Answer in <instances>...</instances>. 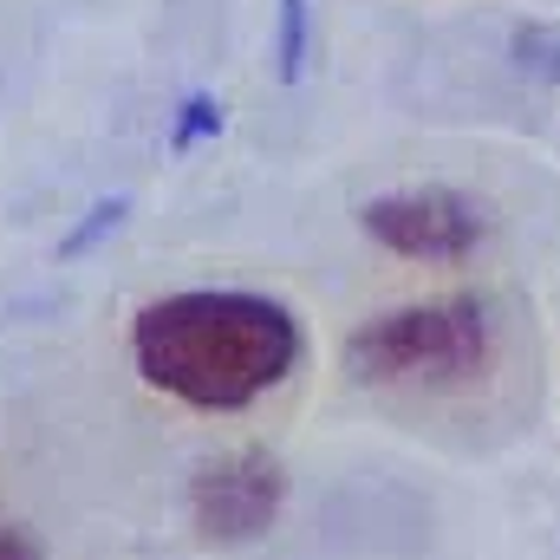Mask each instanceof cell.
<instances>
[{
  "mask_svg": "<svg viewBox=\"0 0 560 560\" xmlns=\"http://www.w3.org/2000/svg\"><path fill=\"white\" fill-rule=\"evenodd\" d=\"M306 339L293 306L255 287H183L143 300L131 319V359L150 392L189 411H248L280 392Z\"/></svg>",
  "mask_w": 560,
  "mask_h": 560,
  "instance_id": "cell-1",
  "label": "cell"
},
{
  "mask_svg": "<svg viewBox=\"0 0 560 560\" xmlns=\"http://www.w3.org/2000/svg\"><path fill=\"white\" fill-rule=\"evenodd\" d=\"M495 359V313L482 293L405 300L359 319L339 346V365L359 392H456L476 385Z\"/></svg>",
  "mask_w": 560,
  "mask_h": 560,
  "instance_id": "cell-2",
  "label": "cell"
},
{
  "mask_svg": "<svg viewBox=\"0 0 560 560\" xmlns=\"http://www.w3.org/2000/svg\"><path fill=\"white\" fill-rule=\"evenodd\" d=\"M287 463L261 443L215 450L189 469V528L202 548H255L280 528Z\"/></svg>",
  "mask_w": 560,
  "mask_h": 560,
  "instance_id": "cell-3",
  "label": "cell"
},
{
  "mask_svg": "<svg viewBox=\"0 0 560 560\" xmlns=\"http://www.w3.org/2000/svg\"><path fill=\"white\" fill-rule=\"evenodd\" d=\"M359 229H365L378 248L405 255V261H469V255L489 242L495 215H489V202H476V196H463V189L418 183V189L372 196V202L359 209Z\"/></svg>",
  "mask_w": 560,
  "mask_h": 560,
  "instance_id": "cell-4",
  "label": "cell"
},
{
  "mask_svg": "<svg viewBox=\"0 0 560 560\" xmlns=\"http://www.w3.org/2000/svg\"><path fill=\"white\" fill-rule=\"evenodd\" d=\"M313 66V0H275V79L300 85Z\"/></svg>",
  "mask_w": 560,
  "mask_h": 560,
  "instance_id": "cell-5",
  "label": "cell"
},
{
  "mask_svg": "<svg viewBox=\"0 0 560 560\" xmlns=\"http://www.w3.org/2000/svg\"><path fill=\"white\" fill-rule=\"evenodd\" d=\"M509 59L522 79L535 85H560V20H528L509 33Z\"/></svg>",
  "mask_w": 560,
  "mask_h": 560,
  "instance_id": "cell-6",
  "label": "cell"
},
{
  "mask_svg": "<svg viewBox=\"0 0 560 560\" xmlns=\"http://www.w3.org/2000/svg\"><path fill=\"white\" fill-rule=\"evenodd\" d=\"M125 215H131V196H98V202H92V209L59 235V248H52V255H59V261H85L98 242H112V235L125 229Z\"/></svg>",
  "mask_w": 560,
  "mask_h": 560,
  "instance_id": "cell-7",
  "label": "cell"
},
{
  "mask_svg": "<svg viewBox=\"0 0 560 560\" xmlns=\"http://www.w3.org/2000/svg\"><path fill=\"white\" fill-rule=\"evenodd\" d=\"M202 138H222V98H215V92H189V98L176 105V118H170V150H176V156L196 150Z\"/></svg>",
  "mask_w": 560,
  "mask_h": 560,
  "instance_id": "cell-8",
  "label": "cell"
},
{
  "mask_svg": "<svg viewBox=\"0 0 560 560\" xmlns=\"http://www.w3.org/2000/svg\"><path fill=\"white\" fill-rule=\"evenodd\" d=\"M0 560H39V548H33L13 522H0Z\"/></svg>",
  "mask_w": 560,
  "mask_h": 560,
  "instance_id": "cell-9",
  "label": "cell"
}]
</instances>
